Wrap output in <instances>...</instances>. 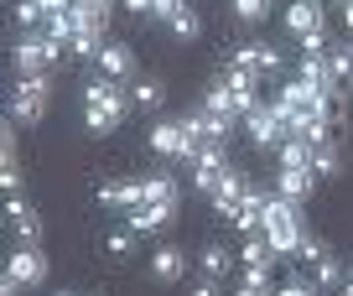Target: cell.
<instances>
[{
	"label": "cell",
	"mask_w": 353,
	"mask_h": 296,
	"mask_svg": "<svg viewBox=\"0 0 353 296\" xmlns=\"http://www.w3.org/2000/svg\"><path fill=\"white\" fill-rule=\"evenodd\" d=\"M135 99L125 94V83H110V78H94V83H83V125L94 135H110L125 125V115H130Z\"/></svg>",
	"instance_id": "1"
},
{
	"label": "cell",
	"mask_w": 353,
	"mask_h": 296,
	"mask_svg": "<svg viewBox=\"0 0 353 296\" xmlns=\"http://www.w3.org/2000/svg\"><path fill=\"white\" fill-rule=\"evenodd\" d=\"M301 208L307 203H291V197L270 193V203H265V239H270V250L276 255H296L301 239H307V219H301Z\"/></svg>",
	"instance_id": "2"
},
{
	"label": "cell",
	"mask_w": 353,
	"mask_h": 296,
	"mask_svg": "<svg viewBox=\"0 0 353 296\" xmlns=\"http://www.w3.org/2000/svg\"><path fill=\"white\" fill-rule=\"evenodd\" d=\"M151 151H156V156H182V161H198L203 135L192 130L188 115H182V120H156V125H151Z\"/></svg>",
	"instance_id": "3"
},
{
	"label": "cell",
	"mask_w": 353,
	"mask_h": 296,
	"mask_svg": "<svg viewBox=\"0 0 353 296\" xmlns=\"http://www.w3.org/2000/svg\"><path fill=\"white\" fill-rule=\"evenodd\" d=\"M63 57V47L52 42L47 32H26L21 42H16V52H11V63H16V78H42L47 68Z\"/></svg>",
	"instance_id": "4"
},
{
	"label": "cell",
	"mask_w": 353,
	"mask_h": 296,
	"mask_svg": "<svg viewBox=\"0 0 353 296\" xmlns=\"http://www.w3.org/2000/svg\"><path fill=\"white\" fill-rule=\"evenodd\" d=\"M317 104H322V88H312L307 78H291V83H281V94H276V115L286 120V130H296L301 120H312Z\"/></svg>",
	"instance_id": "5"
},
{
	"label": "cell",
	"mask_w": 353,
	"mask_h": 296,
	"mask_svg": "<svg viewBox=\"0 0 353 296\" xmlns=\"http://www.w3.org/2000/svg\"><path fill=\"white\" fill-rule=\"evenodd\" d=\"M47 99H52V78H16L11 88V120L16 125H37L47 115Z\"/></svg>",
	"instance_id": "6"
},
{
	"label": "cell",
	"mask_w": 353,
	"mask_h": 296,
	"mask_svg": "<svg viewBox=\"0 0 353 296\" xmlns=\"http://www.w3.org/2000/svg\"><path fill=\"white\" fill-rule=\"evenodd\" d=\"M244 130H250V141L260 146V151H281V141H286V120L276 115V104H260V110L244 120Z\"/></svg>",
	"instance_id": "7"
},
{
	"label": "cell",
	"mask_w": 353,
	"mask_h": 296,
	"mask_svg": "<svg viewBox=\"0 0 353 296\" xmlns=\"http://www.w3.org/2000/svg\"><path fill=\"white\" fill-rule=\"evenodd\" d=\"M6 275H16L21 286H42V281H47V255H42V244H21V250L6 260Z\"/></svg>",
	"instance_id": "8"
},
{
	"label": "cell",
	"mask_w": 353,
	"mask_h": 296,
	"mask_svg": "<svg viewBox=\"0 0 353 296\" xmlns=\"http://www.w3.org/2000/svg\"><path fill=\"white\" fill-rule=\"evenodd\" d=\"M317 182H322V177L312 172V166H281V172H276V193L291 197V203H307V197L317 193Z\"/></svg>",
	"instance_id": "9"
},
{
	"label": "cell",
	"mask_w": 353,
	"mask_h": 296,
	"mask_svg": "<svg viewBox=\"0 0 353 296\" xmlns=\"http://www.w3.org/2000/svg\"><path fill=\"white\" fill-rule=\"evenodd\" d=\"M286 32L296 37V42L322 37V6H317V0H291V6H286Z\"/></svg>",
	"instance_id": "10"
},
{
	"label": "cell",
	"mask_w": 353,
	"mask_h": 296,
	"mask_svg": "<svg viewBox=\"0 0 353 296\" xmlns=\"http://www.w3.org/2000/svg\"><path fill=\"white\" fill-rule=\"evenodd\" d=\"M99 78H110V83H130L135 78V52L125 42H104L99 52Z\"/></svg>",
	"instance_id": "11"
},
{
	"label": "cell",
	"mask_w": 353,
	"mask_h": 296,
	"mask_svg": "<svg viewBox=\"0 0 353 296\" xmlns=\"http://www.w3.org/2000/svg\"><path fill=\"white\" fill-rule=\"evenodd\" d=\"M99 203H104V208H120V213L141 208V203H145V177H130V182H104L99 187Z\"/></svg>",
	"instance_id": "12"
},
{
	"label": "cell",
	"mask_w": 353,
	"mask_h": 296,
	"mask_svg": "<svg viewBox=\"0 0 353 296\" xmlns=\"http://www.w3.org/2000/svg\"><path fill=\"white\" fill-rule=\"evenodd\" d=\"M11 229H16V239L21 244H42V213L32 208V203H21V197H11Z\"/></svg>",
	"instance_id": "13"
},
{
	"label": "cell",
	"mask_w": 353,
	"mask_h": 296,
	"mask_svg": "<svg viewBox=\"0 0 353 296\" xmlns=\"http://www.w3.org/2000/svg\"><path fill=\"white\" fill-rule=\"evenodd\" d=\"M151 275H156L161 286H176L182 275H188V255L176 250V244H161V250L151 255Z\"/></svg>",
	"instance_id": "14"
},
{
	"label": "cell",
	"mask_w": 353,
	"mask_h": 296,
	"mask_svg": "<svg viewBox=\"0 0 353 296\" xmlns=\"http://www.w3.org/2000/svg\"><path fill=\"white\" fill-rule=\"evenodd\" d=\"M172 213H176V208H161V203H141V208L125 213V229H135V234H161L166 224H172Z\"/></svg>",
	"instance_id": "15"
},
{
	"label": "cell",
	"mask_w": 353,
	"mask_h": 296,
	"mask_svg": "<svg viewBox=\"0 0 353 296\" xmlns=\"http://www.w3.org/2000/svg\"><path fill=\"white\" fill-rule=\"evenodd\" d=\"M244 193H250V182H244V172H229L219 182V193H213V213H223V219H234L244 203Z\"/></svg>",
	"instance_id": "16"
},
{
	"label": "cell",
	"mask_w": 353,
	"mask_h": 296,
	"mask_svg": "<svg viewBox=\"0 0 353 296\" xmlns=\"http://www.w3.org/2000/svg\"><path fill=\"white\" fill-rule=\"evenodd\" d=\"M73 21H78V32L104 42V32H110V6H73Z\"/></svg>",
	"instance_id": "17"
},
{
	"label": "cell",
	"mask_w": 353,
	"mask_h": 296,
	"mask_svg": "<svg viewBox=\"0 0 353 296\" xmlns=\"http://www.w3.org/2000/svg\"><path fill=\"white\" fill-rule=\"evenodd\" d=\"M188 120H192V130H198L203 141H229V135H234V120H223V115L198 110V115H188Z\"/></svg>",
	"instance_id": "18"
},
{
	"label": "cell",
	"mask_w": 353,
	"mask_h": 296,
	"mask_svg": "<svg viewBox=\"0 0 353 296\" xmlns=\"http://www.w3.org/2000/svg\"><path fill=\"white\" fill-rule=\"evenodd\" d=\"M229 265H234V255L223 250V244H208V250H198V270L208 275V281H223V275H229Z\"/></svg>",
	"instance_id": "19"
},
{
	"label": "cell",
	"mask_w": 353,
	"mask_h": 296,
	"mask_svg": "<svg viewBox=\"0 0 353 296\" xmlns=\"http://www.w3.org/2000/svg\"><path fill=\"white\" fill-rule=\"evenodd\" d=\"M312 172L327 182V177H343V151H338V141H327V146H317L312 151Z\"/></svg>",
	"instance_id": "20"
},
{
	"label": "cell",
	"mask_w": 353,
	"mask_h": 296,
	"mask_svg": "<svg viewBox=\"0 0 353 296\" xmlns=\"http://www.w3.org/2000/svg\"><path fill=\"white\" fill-rule=\"evenodd\" d=\"M145 203H161V208H176V182L166 172L145 177Z\"/></svg>",
	"instance_id": "21"
},
{
	"label": "cell",
	"mask_w": 353,
	"mask_h": 296,
	"mask_svg": "<svg viewBox=\"0 0 353 296\" xmlns=\"http://www.w3.org/2000/svg\"><path fill=\"white\" fill-rule=\"evenodd\" d=\"M47 37H52L57 47H73V37H78V21H73V11H57V16H47V26H42Z\"/></svg>",
	"instance_id": "22"
},
{
	"label": "cell",
	"mask_w": 353,
	"mask_h": 296,
	"mask_svg": "<svg viewBox=\"0 0 353 296\" xmlns=\"http://www.w3.org/2000/svg\"><path fill=\"white\" fill-rule=\"evenodd\" d=\"M203 110H208V115H223V120L239 125V110H234V88H229V83L208 88V104H203Z\"/></svg>",
	"instance_id": "23"
},
{
	"label": "cell",
	"mask_w": 353,
	"mask_h": 296,
	"mask_svg": "<svg viewBox=\"0 0 353 296\" xmlns=\"http://www.w3.org/2000/svg\"><path fill=\"white\" fill-rule=\"evenodd\" d=\"M276 156H281V166H312V146L301 141V135H286Z\"/></svg>",
	"instance_id": "24"
},
{
	"label": "cell",
	"mask_w": 353,
	"mask_h": 296,
	"mask_svg": "<svg viewBox=\"0 0 353 296\" xmlns=\"http://www.w3.org/2000/svg\"><path fill=\"white\" fill-rule=\"evenodd\" d=\"M327 63H332V78H338V88H343V83L353 88V42L332 47V52H327Z\"/></svg>",
	"instance_id": "25"
},
{
	"label": "cell",
	"mask_w": 353,
	"mask_h": 296,
	"mask_svg": "<svg viewBox=\"0 0 353 296\" xmlns=\"http://www.w3.org/2000/svg\"><path fill=\"white\" fill-rule=\"evenodd\" d=\"M130 99H135V110H161V104H166V88L156 83V78H145V83L130 88Z\"/></svg>",
	"instance_id": "26"
},
{
	"label": "cell",
	"mask_w": 353,
	"mask_h": 296,
	"mask_svg": "<svg viewBox=\"0 0 353 296\" xmlns=\"http://www.w3.org/2000/svg\"><path fill=\"white\" fill-rule=\"evenodd\" d=\"M312 270H317V291H343V286H348V275H343V265L332 260H322V265H312Z\"/></svg>",
	"instance_id": "27"
},
{
	"label": "cell",
	"mask_w": 353,
	"mask_h": 296,
	"mask_svg": "<svg viewBox=\"0 0 353 296\" xmlns=\"http://www.w3.org/2000/svg\"><path fill=\"white\" fill-rule=\"evenodd\" d=\"M166 26H172V32L182 37V42H192V37H203V21H198V11H192V6H182V11H176L172 21H166Z\"/></svg>",
	"instance_id": "28"
},
{
	"label": "cell",
	"mask_w": 353,
	"mask_h": 296,
	"mask_svg": "<svg viewBox=\"0 0 353 296\" xmlns=\"http://www.w3.org/2000/svg\"><path fill=\"white\" fill-rule=\"evenodd\" d=\"M239 260H244V265H276V250H270V239H265V234H254V239L239 250Z\"/></svg>",
	"instance_id": "29"
},
{
	"label": "cell",
	"mask_w": 353,
	"mask_h": 296,
	"mask_svg": "<svg viewBox=\"0 0 353 296\" xmlns=\"http://www.w3.org/2000/svg\"><path fill=\"white\" fill-rule=\"evenodd\" d=\"M234 6V16H239L244 26H260L265 16H270V0H229Z\"/></svg>",
	"instance_id": "30"
},
{
	"label": "cell",
	"mask_w": 353,
	"mask_h": 296,
	"mask_svg": "<svg viewBox=\"0 0 353 296\" xmlns=\"http://www.w3.org/2000/svg\"><path fill=\"white\" fill-rule=\"evenodd\" d=\"M16 21L37 32V26H47V6L42 0H16Z\"/></svg>",
	"instance_id": "31"
},
{
	"label": "cell",
	"mask_w": 353,
	"mask_h": 296,
	"mask_svg": "<svg viewBox=\"0 0 353 296\" xmlns=\"http://www.w3.org/2000/svg\"><path fill=\"white\" fill-rule=\"evenodd\" d=\"M104 250H110L114 260H125V255L135 250V229H110V239H104Z\"/></svg>",
	"instance_id": "32"
},
{
	"label": "cell",
	"mask_w": 353,
	"mask_h": 296,
	"mask_svg": "<svg viewBox=\"0 0 353 296\" xmlns=\"http://www.w3.org/2000/svg\"><path fill=\"white\" fill-rule=\"evenodd\" d=\"M254 78H260V73H250V68H234V63H229V73H223V83H229L234 94H254Z\"/></svg>",
	"instance_id": "33"
},
{
	"label": "cell",
	"mask_w": 353,
	"mask_h": 296,
	"mask_svg": "<svg viewBox=\"0 0 353 296\" xmlns=\"http://www.w3.org/2000/svg\"><path fill=\"white\" fill-rule=\"evenodd\" d=\"M296 255H301V260H307V265H322V260H327V244H322L317 234H307V239H301V250H296Z\"/></svg>",
	"instance_id": "34"
},
{
	"label": "cell",
	"mask_w": 353,
	"mask_h": 296,
	"mask_svg": "<svg viewBox=\"0 0 353 296\" xmlns=\"http://www.w3.org/2000/svg\"><path fill=\"white\" fill-rule=\"evenodd\" d=\"M239 286H254V291H265L270 286V265H244V281Z\"/></svg>",
	"instance_id": "35"
},
{
	"label": "cell",
	"mask_w": 353,
	"mask_h": 296,
	"mask_svg": "<svg viewBox=\"0 0 353 296\" xmlns=\"http://www.w3.org/2000/svg\"><path fill=\"white\" fill-rule=\"evenodd\" d=\"M176 11H182V0H156V11H151V21H172Z\"/></svg>",
	"instance_id": "36"
},
{
	"label": "cell",
	"mask_w": 353,
	"mask_h": 296,
	"mask_svg": "<svg viewBox=\"0 0 353 296\" xmlns=\"http://www.w3.org/2000/svg\"><path fill=\"white\" fill-rule=\"evenodd\" d=\"M125 11H130V16H151L156 0H125Z\"/></svg>",
	"instance_id": "37"
},
{
	"label": "cell",
	"mask_w": 353,
	"mask_h": 296,
	"mask_svg": "<svg viewBox=\"0 0 353 296\" xmlns=\"http://www.w3.org/2000/svg\"><path fill=\"white\" fill-rule=\"evenodd\" d=\"M276 296H317V291H312V286H301V281H291V286H281Z\"/></svg>",
	"instance_id": "38"
},
{
	"label": "cell",
	"mask_w": 353,
	"mask_h": 296,
	"mask_svg": "<svg viewBox=\"0 0 353 296\" xmlns=\"http://www.w3.org/2000/svg\"><path fill=\"white\" fill-rule=\"evenodd\" d=\"M192 296H219V281H208V275H203V281L192 286Z\"/></svg>",
	"instance_id": "39"
},
{
	"label": "cell",
	"mask_w": 353,
	"mask_h": 296,
	"mask_svg": "<svg viewBox=\"0 0 353 296\" xmlns=\"http://www.w3.org/2000/svg\"><path fill=\"white\" fill-rule=\"evenodd\" d=\"M21 291V281H16V275H0V296H16Z\"/></svg>",
	"instance_id": "40"
},
{
	"label": "cell",
	"mask_w": 353,
	"mask_h": 296,
	"mask_svg": "<svg viewBox=\"0 0 353 296\" xmlns=\"http://www.w3.org/2000/svg\"><path fill=\"white\" fill-rule=\"evenodd\" d=\"M343 26L353 32V0H343Z\"/></svg>",
	"instance_id": "41"
},
{
	"label": "cell",
	"mask_w": 353,
	"mask_h": 296,
	"mask_svg": "<svg viewBox=\"0 0 353 296\" xmlns=\"http://www.w3.org/2000/svg\"><path fill=\"white\" fill-rule=\"evenodd\" d=\"M234 296H265V291H254V286H239V291H234Z\"/></svg>",
	"instance_id": "42"
},
{
	"label": "cell",
	"mask_w": 353,
	"mask_h": 296,
	"mask_svg": "<svg viewBox=\"0 0 353 296\" xmlns=\"http://www.w3.org/2000/svg\"><path fill=\"white\" fill-rule=\"evenodd\" d=\"M57 296H68V291H57Z\"/></svg>",
	"instance_id": "43"
},
{
	"label": "cell",
	"mask_w": 353,
	"mask_h": 296,
	"mask_svg": "<svg viewBox=\"0 0 353 296\" xmlns=\"http://www.w3.org/2000/svg\"><path fill=\"white\" fill-rule=\"evenodd\" d=\"M348 281H353V275H348Z\"/></svg>",
	"instance_id": "44"
}]
</instances>
